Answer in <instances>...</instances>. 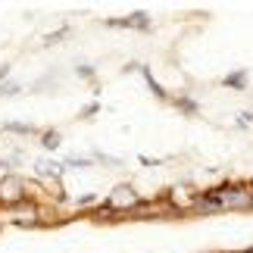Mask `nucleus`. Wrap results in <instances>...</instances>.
Listing matches in <instances>:
<instances>
[{
  "instance_id": "obj_1",
  "label": "nucleus",
  "mask_w": 253,
  "mask_h": 253,
  "mask_svg": "<svg viewBox=\"0 0 253 253\" xmlns=\"http://www.w3.org/2000/svg\"><path fill=\"white\" fill-rule=\"evenodd\" d=\"M212 200L219 203V210H250L253 207V194L250 188H235V184H225L219 191H210Z\"/></svg>"
},
{
  "instance_id": "obj_2",
  "label": "nucleus",
  "mask_w": 253,
  "mask_h": 253,
  "mask_svg": "<svg viewBox=\"0 0 253 253\" xmlns=\"http://www.w3.org/2000/svg\"><path fill=\"white\" fill-rule=\"evenodd\" d=\"M138 203H141L138 191H134L131 184H119V188H113L110 197H106V210H113V212H128V210L138 207Z\"/></svg>"
},
{
  "instance_id": "obj_3",
  "label": "nucleus",
  "mask_w": 253,
  "mask_h": 253,
  "mask_svg": "<svg viewBox=\"0 0 253 253\" xmlns=\"http://www.w3.org/2000/svg\"><path fill=\"white\" fill-rule=\"evenodd\" d=\"M25 200V181L19 175H3L0 178V203L6 207H16V203Z\"/></svg>"
},
{
  "instance_id": "obj_4",
  "label": "nucleus",
  "mask_w": 253,
  "mask_h": 253,
  "mask_svg": "<svg viewBox=\"0 0 253 253\" xmlns=\"http://www.w3.org/2000/svg\"><path fill=\"white\" fill-rule=\"evenodd\" d=\"M9 222H16V225H38L41 222V216H38V207L35 203H16V207H9Z\"/></svg>"
},
{
  "instance_id": "obj_5",
  "label": "nucleus",
  "mask_w": 253,
  "mask_h": 253,
  "mask_svg": "<svg viewBox=\"0 0 253 253\" xmlns=\"http://www.w3.org/2000/svg\"><path fill=\"white\" fill-rule=\"evenodd\" d=\"M106 25H113V28H150V16L138 9V13H131L125 19H110Z\"/></svg>"
},
{
  "instance_id": "obj_6",
  "label": "nucleus",
  "mask_w": 253,
  "mask_h": 253,
  "mask_svg": "<svg viewBox=\"0 0 253 253\" xmlns=\"http://www.w3.org/2000/svg\"><path fill=\"white\" fill-rule=\"evenodd\" d=\"M222 84L231 87V91H244L247 87V69H231L225 79H222Z\"/></svg>"
},
{
  "instance_id": "obj_7",
  "label": "nucleus",
  "mask_w": 253,
  "mask_h": 253,
  "mask_svg": "<svg viewBox=\"0 0 253 253\" xmlns=\"http://www.w3.org/2000/svg\"><path fill=\"white\" fill-rule=\"evenodd\" d=\"M141 75H144V82H147V87H150V91H153V97H160V100H166V91H163V87H160V82L157 79H153V72L147 69V66H141Z\"/></svg>"
},
{
  "instance_id": "obj_8",
  "label": "nucleus",
  "mask_w": 253,
  "mask_h": 253,
  "mask_svg": "<svg viewBox=\"0 0 253 253\" xmlns=\"http://www.w3.org/2000/svg\"><path fill=\"white\" fill-rule=\"evenodd\" d=\"M3 128L13 134H35V125H28V122H6Z\"/></svg>"
},
{
  "instance_id": "obj_9",
  "label": "nucleus",
  "mask_w": 253,
  "mask_h": 253,
  "mask_svg": "<svg viewBox=\"0 0 253 253\" xmlns=\"http://www.w3.org/2000/svg\"><path fill=\"white\" fill-rule=\"evenodd\" d=\"M175 106H178L181 113H188V116L197 113V100H191V97H175Z\"/></svg>"
},
{
  "instance_id": "obj_10",
  "label": "nucleus",
  "mask_w": 253,
  "mask_h": 253,
  "mask_svg": "<svg viewBox=\"0 0 253 253\" xmlns=\"http://www.w3.org/2000/svg\"><path fill=\"white\" fill-rule=\"evenodd\" d=\"M41 144H44L47 150H56V147H60V131H53V128L44 131V134H41Z\"/></svg>"
},
{
  "instance_id": "obj_11",
  "label": "nucleus",
  "mask_w": 253,
  "mask_h": 253,
  "mask_svg": "<svg viewBox=\"0 0 253 253\" xmlns=\"http://www.w3.org/2000/svg\"><path fill=\"white\" fill-rule=\"evenodd\" d=\"M91 166V160H84V157H69V160H63V169H87Z\"/></svg>"
},
{
  "instance_id": "obj_12",
  "label": "nucleus",
  "mask_w": 253,
  "mask_h": 253,
  "mask_svg": "<svg viewBox=\"0 0 253 253\" xmlns=\"http://www.w3.org/2000/svg\"><path fill=\"white\" fill-rule=\"evenodd\" d=\"M16 94H22V87H19V84H13V82L0 84V97H16Z\"/></svg>"
},
{
  "instance_id": "obj_13",
  "label": "nucleus",
  "mask_w": 253,
  "mask_h": 253,
  "mask_svg": "<svg viewBox=\"0 0 253 253\" xmlns=\"http://www.w3.org/2000/svg\"><path fill=\"white\" fill-rule=\"evenodd\" d=\"M75 72H79L82 79H94V66H75Z\"/></svg>"
},
{
  "instance_id": "obj_14",
  "label": "nucleus",
  "mask_w": 253,
  "mask_h": 253,
  "mask_svg": "<svg viewBox=\"0 0 253 253\" xmlns=\"http://www.w3.org/2000/svg\"><path fill=\"white\" fill-rule=\"evenodd\" d=\"M63 35H66V28H60V32H53V35H47V41H44V44H56V41H63Z\"/></svg>"
},
{
  "instance_id": "obj_15",
  "label": "nucleus",
  "mask_w": 253,
  "mask_h": 253,
  "mask_svg": "<svg viewBox=\"0 0 253 253\" xmlns=\"http://www.w3.org/2000/svg\"><path fill=\"white\" fill-rule=\"evenodd\" d=\"M97 110H100V106H97V103H91V106H84V110H82V119H91V116H94Z\"/></svg>"
},
{
  "instance_id": "obj_16",
  "label": "nucleus",
  "mask_w": 253,
  "mask_h": 253,
  "mask_svg": "<svg viewBox=\"0 0 253 253\" xmlns=\"http://www.w3.org/2000/svg\"><path fill=\"white\" fill-rule=\"evenodd\" d=\"M253 122V113H238V125H250Z\"/></svg>"
},
{
  "instance_id": "obj_17",
  "label": "nucleus",
  "mask_w": 253,
  "mask_h": 253,
  "mask_svg": "<svg viewBox=\"0 0 253 253\" xmlns=\"http://www.w3.org/2000/svg\"><path fill=\"white\" fill-rule=\"evenodd\" d=\"M3 75H6V66H0V79H3Z\"/></svg>"
},
{
  "instance_id": "obj_18",
  "label": "nucleus",
  "mask_w": 253,
  "mask_h": 253,
  "mask_svg": "<svg viewBox=\"0 0 253 253\" xmlns=\"http://www.w3.org/2000/svg\"><path fill=\"white\" fill-rule=\"evenodd\" d=\"M241 253H253V250H241Z\"/></svg>"
}]
</instances>
